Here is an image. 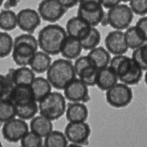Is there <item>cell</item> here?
Masks as SVG:
<instances>
[{"label": "cell", "instance_id": "22", "mask_svg": "<svg viewBox=\"0 0 147 147\" xmlns=\"http://www.w3.org/2000/svg\"><path fill=\"white\" fill-rule=\"evenodd\" d=\"M30 88L33 93L34 100L40 101L52 91V86L47 78L41 77H35L32 83L30 84Z\"/></svg>", "mask_w": 147, "mask_h": 147}, {"label": "cell", "instance_id": "37", "mask_svg": "<svg viewBox=\"0 0 147 147\" xmlns=\"http://www.w3.org/2000/svg\"><path fill=\"white\" fill-rule=\"evenodd\" d=\"M136 27L145 42H147V16H142L136 24Z\"/></svg>", "mask_w": 147, "mask_h": 147}, {"label": "cell", "instance_id": "19", "mask_svg": "<svg viewBox=\"0 0 147 147\" xmlns=\"http://www.w3.org/2000/svg\"><path fill=\"white\" fill-rule=\"evenodd\" d=\"M29 128L31 131L44 139L53 130V125L51 120L40 114L31 119Z\"/></svg>", "mask_w": 147, "mask_h": 147}, {"label": "cell", "instance_id": "11", "mask_svg": "<svg viewBox=\"0 0 147 147\" xmlns=\"http://www.w3.org/2000/svg\"><path fill=\"white\" fill-rule=\"evenodd\" d=\"M64 96L70 102L87 103L90 100L88 86L79 78L72 80L64 89Z\"/></svg>", "mask_w": 147, "mask_h": 147}, {"label": "cell", "instance_id": "13", "mask_svg": "<svg viewBox=\"0 0 147 147\" xmlns=\"http://www.w3.org/2000/svg\"><path fill=\"white\" fill-rule=\"evenodd\" d=\"M104 43L106 50L113 55H124L129 50L125 41L124 32L122 30H115L108 33Z\"/></svg>", "mask_w": 147, "mask_h": 147}, {"label": "cell", "instance_id": "9", "mask_svg": "<svg viewBox=\"0 0 147 147\" xmlns=\"http://www.w3.org/2000/svg\"><path fill=\"white\" fill-rule=\"evenodd\" d=\"M29 131L30 128L26 121L16 117L4 122L1 128L3 138L11 143L20 142Z\"/></svg>", "mask_w": 147, "mask_h": 147}, {"label": "cell", "instance_id": "44", "mask_svg": "<svg viewBox=\"0 0 147 147\" xmlns=\"http://www.w3.org/2000/svg\"><path fill=\"white\" fill-rule=\"evenodd\" d=\"M130 0H121V2H129Z\"/></svg>", "mask_w": 147, "mask_h": 147}, {"label": "cell", "instance_id": "24", "mask_svg": "<svg viewBox=\"0 0 147 147\" xmlns=\"http://www.w3.org/2000/svg\"><path fill=\"white\" fill-rule=\"evenodd\" d=\"M104 14L103 7L96 10H85L78 7L77 11V16L91 27H96L100 24Z\"/></svg>", "mask_w": 147, "mask_h": 147}, {"label": "cell", "instance_id": "25", "mask_svg": "<svg viewBox=\"0 0 147 147\" xmlns=\"http://www.w3.org/2000/svg\"><path fill=\"white\" fill-rule=\"evenodd\" d=\"M124 37L128 48L133 50L141 47L146 42L136 26H129L126 28L124 32Z\"/></svg>", "mask_w": 147, "mask_h": 147}, {"label": "cell", "instance_id": "10", "mask_svg": "<svg viewBox=\"0 0 147 147\" xmlns=\"http://www.w3.org/2000/svg\"><path fill=\"white\" fill-rule=\"evenodd\" d=\"M66 11L67 9L57 0H42L37 8V11L42 20L51 23L60 20Z\"/></svg>", "mask_w": 147, "mask_h": 147}, {"label": "cell", "instance_id": "18", "mask_svg": "<svg viewBox=\"0 0 147 147\" xmlns=\"http://www.w3.org/2000/svg\"><path fill=\"white\" fill-rule=\"evenodd\" d=\"M119 79L116 73L110 66L98 70L96 86L103 91H106L118 83Z\"/></svg>", "mask_w": 147, "mask_h": 147}, {"label": "cell", "instance_id": "12", "mask_svg": "<svg viewBox=\"0 0 147 147\" xmlns=\"http://www.w3.org/2000/svg\"><path fill=\"white\" fill-rule=\"evenodd\" d=\"M41 17L37 10L24 8L17 14V27L27 33L34 32L41 24Z\"/></svg>", "mask_w": 147, "mask_h": 147}, {"label": "cell", "instance_id": "21", "mask_svg": "<svg viewBox=\"0 0 147 147\" xmlns=\"http://www.w3.org/2000/svg\"><path fill=\"white\" fill-rule=\"evenodd\" d=\"M51 63L52 58L50 55L42 50H37L33 55L29 66L34 73L41 74L47 72Z\"/></svg>", "mask_w": 147, "mask_h": 147}, {"label": "cell", "instance_id": "43", "mask_svg": "<svg viewBox=\"0 0 147 147\" xmlns=\"http://www.w3.org/2000/svg\"><path fill=\"white\" fill-rule=\"evenodd\" d=\"M3 3H4V0H0V7L2 5Z\"/></svg>", "mask_w": 147, "mask_h": 147}, {"label": "cell", "instance_id": "17", "mask_svg": "<svg viewBox=\"0 0 147 147\" xmlns=\"http://www.w3.org/2000/svg\"><path fill=\"white\" fill-rule=\"evenodd\" d=\"M65 113L68 122L86 121L88 117V109L83 102H69Z\"/></svg>", "mask_w": 147, "mask_h": 147}, {"label": "cell", "instance_id": "30", "mask_svg": "<svg viewBox=\"0 0 147 147\" xmlns=\"http://www.w3.org/2000/svg\"><path fill=\"white\" fill-rule=\"evenodd\" d=\"M101 40L100 31L96 27H91L87 35L80 40L83 50H90L99 45Z\"/></svg>", "mask_w": 147, "mask_h": 147}, {"label": "cell", "instance_id": "40", "mask_svg": "<svg viewBox=\"0 0 147 147\" xmlns=\"http://www.w3.org/2000/svg\"><path fill=\"white\" fill-rule=\"evenodd\" d=\"M20 1H16V0H6V1L4 4V7L6 9H11V8L16 7L18 5Z\"/></svg>", "mask_w": 147, "mask_h": 147}, {"label": "cell", "instance_id": "16", "mask_svg": "<svg viewBox=\"0 0 147 147\" xmlns=\"http://www.w3.org/2000/svg\"><path fill=\"white\" fill-rule=\"evenodd\" d=\"M90 28L91 26L88 24L78 16L69 19L65 25V31L67 36L78 39L80 41L87 35Z\"/></svg>", "mask_w": 147, "mask_h": 147}, {"label": "cell", "instance_id": "29", "mask_svg": "<svg viewBox=\"0 0 147 147\" xmlns=\"http://www.w3.org/2000/svg\"><path fill=\"white\" fill-rule=\"evenodd\" d=\"M17 117L24 121L31 120L39 112L38 103L36 100L24 105L16 106Z\"/></svg>", "mask_w": 147, "mask_h": 147}, {"label": "cell", "instance_id": "2", "mask_svg": "<svg viewBox=\"0 0 147 147\" xmlns=\"http://www.w3.org/2000/svg\"><path fill=\"white\" fill-rule=\"evenodd\" d=\"M65 29L57 24H50L40 30L37 37L38 47L50 55L60 54L62 46L67 37Z\"/></svg>", "mask_w": 147, "mask_h": 147}, {"label": "cell", "instance_id": "32", "mask_svg": "<svg viewBox=\"0 0 147 147\" xmlns=\"http://www.w3.org/2000/svg\"><path fill=\"white\" fill-rule=\"evenodd\" d=\"M14 40L7 32H0V58L7 57L11 53Z\"/></svg>", "mask_w": 147, "mask_h": 147}, {"label": "cell", "instance_id": "6", "mask_svg": "<svg viewBox=\"0 0 147 147\" xmlns=\"http://www.w3.org/2000/svg\"><path fill=\"white\" fill-rule=\"evenodd\" d=\"M106 15L109 25L114 30H126L131 25L134 20V13L130 7L121 3L109 9Z\"/></svg>", "mask_w": 147, "mask_h": 147}, {"label": "cell", "instance_id": "20", "mask_svg": "<svg viewBox=\"0 0 147 147\" xmlns=\"http://www.w3.org/2000/svg\"><path fill=\"white\" fill-rule=\"evenodd\" d=\"M82 50L83 47L80 40L67 36L62 46L60 54L67 60H75L80 55Z\"/></svg>", "mask_w": 147, "mask_h": 147}, {"label": "cell", "instance_id": "3", "mask_svg": "<svg viewBox=\"0 0 147 147\" xmlns=\"http://www.w3.org/2000/svg\"><path fill=\"white\" fill-rule=\"evenodd\" d=\"M46 73L47 79L52 87L57 90H63L77 76L73 63L65 58L52 62Z\"/></svg>", "mask_w": 147, "mask_h": 147}, {"label": "cell", "instance_id": "41", "mask_svg": "<svg viewBox=\"0 0 147 147\" xmlns=\"http://www.w3.org/2000/svg\"><path fill=\"white\" fill-rule=\"evenodd\" d=\"M95 3H100V0H79L78 4H95Z\"/></svg>", "mask_w": 147, "mask_h": 147}, {"label": "cell", "instance_id": "34", "mask_svg": "<svg viewBox=\"0 0 147 147\" xmlns=\"http://www.w3.org/2000/svg\"><path fill=\"white\" fill-rule=\"evenodd\" d=\"M20 144L24 147H37L43 146V138L29 131L20 140Z\"/></svg>", "mask_w": 147, "mask_h": 147}, {"label": "cell", "instance_id": "31", "mask_svg": "<svg viewBox=\"0 0 147 147\" xmlns=\"http://www.w3.org/2000/svg\"><path fill=\"white\" fill-rule=\"evenodd\" d=\"M98 70L97 67L93 65L87 66L83 69L80 70L76 76L81 80L88 87H93L96 86V76H97Z\"/></svg>", "mask_w": 147, "mask_h": 147}, {"label": "cell", "instance_id": "42", "mask_svg": "<svg viewBox=\"0 0 147 147\" xmlns=\"http://www.w3.org/2000/svg\"><path fill=\"white\" fill-rule=\"evenodd\" d=\"M144 80H145V83H146V85L147 86V70H146V73H145Z\"/></svg>", "mask_w": 147, "mask_h": 147}, {"label": "cell", "instance_id": "8", "mask_svg": "<svg viewBox=\"0 0 147 147\" xmlns=\"http://www.w3.org/2000/svg\"><path fill=\"white\" fill-rule=\"evenodd\" d=\"M64 134L71 146H80L88 142L91 129L86 121L68 122Z\"/></svg>", "mask_w": 147, "mask_h": 147}, {"label": "cell", "instance_id": "4", "mask_svg": "<svg viewBox=\"0 0 147 147\" xmlns=\"http://www.w3.org/2000/svg\"><path fill=\"white\" fill-rule=\"evenodd\" d=\"M37 39L31 33H25L15 37L13 42L11 57L18 66H29L32 57L38 50Z\"/></svg>", "mask_w": 147, "mask_h": 147}, {"label": "cell", "instance_id": "15", "mask_svg": "<svg viewBox=\"0 0 147 147\" xmlns=\"http://www.w3.org/2000/svg\"><path fill=\"white\" fill-rule=\"evenodd\" d=\"M7 79L12 85L30 86L35 78L34 72L27 66H19L15 69H10L7 76Z\"/></svg>", "mask_w": 147, "mask_h": 147}, {"label": "cell", "instance_id": "26", "mask_svg": "<svg viewBox=\"0 0 147 147\" xmlns=\"http://www.w3.org/2000/svg\"><path fill=\"white\" fill-rule=\"evenodd\" d=\"M17 27V14L11 9H4L0 11V29L9 32Z\"/></svg>", "mask_w": 147, "mask_h": 147}, {"label": "cell", "instance_id": "5", "mask_svg": "<svg viewBox=\"0 0 147 147\" xmlns=\"http://www.w3.org/2000/svg\"><path fill=\"white\" fill-rule=\"evenodd\" d=\"M37 103L40 114L52 121L60 119L65 113L67 107L64 95L57 91H51Z\"/></svg>", "mask_w": 147, "mask_h": 147}, {"label": "cell", "instance_id": "38", "mask_svg": "<svg viewBox=\"0 0 147 147\" xmlns=\"http://www.w3.org/2000/svg\"><path fill=\"white\" fill-rule=\"evenodd\" d=\"M100 3L103 8L109 9L121 3V0H100Z\"/></svg>", "mask_w": 147, "mask_h": 147}, {"label": "cell", "instance_id": "27", "mask_svg": "<svg viewBox=\"0 0 147 147\" xmlns=\"http://www.w3.org/2000/svg\"><path fill=\"white\" fill-rule=\"evenodd\" d=\"M43 145L47 147H65L69 142L64 133L60 131H52L44 138Z\"/></svg>", "mask_w": 147, "mask_h": 147}, {"label": "cell", "instance_id": "14", "mask_svg": "<svg viewBox=\"0 0 147 147\" xmlns=\"http://www.w3.org/2000/svg\"><path fill=\"white\" fill-rule=\"evenodd\" d=\"M6 98L16 106L27 104L34 100L30 86L24 85H12Z\"/></svg>", "mask_w": 147, "mask_h": 147}, {"label": "cell", "instance_id": "39", "mask_svg": "<svg viewBox=\"0 0 147 147\" xmlns=\"http://www.w3.org/2000/svg\"><path fill=\"white\" fill-rule=\"evenodd\" d=\"M57 1L66 9L76 7L79 2V0H57Z\"/></svg>", "mask_w": 147, "mask_h": 147}, {"label": "cell", "instance_id": "1", "mask_svg": "<svg viewBox=\"0 0 147 147\" xmlns=\"http://www.w3.org/2000/svg\"><path fill=\"white\" fill-rule=\"evenodd\" d=\"M109 66L116 73L119 81L128 86L137 85L143 76L142 69L125 54L113 56L111 58Z\"/></svg>", "mask_w": 147, "mask_h": 147}, {"label": "cell", "instance_id": "36", "mask_svg": "<svg viewBox=\"0 0 147 147\" xmlns=\"http://www.w3.org/2000/svg\"><path fill=\"white\" fill-rule=\"evenodd\" d=\"M11 86V84L7 79V76L0 74V99L7 96Z\"/></svg>", "mask_w": 147, "mask_h": 147}, {"label": "cell", "instance_id": "28", "mask_svg": "<svg viewBox=\"0 0 147 147\" xmlns=\"http://www.w3.org/2000/svg\"><path fill=\"white\" fill-rule=\"evenodd\" d=\"M17 117L16 106L7 98L0 99V123Z\"/></svg>", "mask_w": 147, "mask_h": 147}, {"label": "cell", "instance_id": "46", "mask_svg": "<svg viewBox=\"0 0 147 147\" xmlns=\"http://www.w3.org/2000/svg\"><path fill=\"white\" fill-rule=\"evenodd\" d=\"M16 1H21V0H16Z\"/></svg>", "mask_w": 147, "mask_h": 147}, {"label": "cell", "instance_id": "45", "mask_svg": "<svg viewBox=\"0 0 147 147\" xmlns=\"http://www.w3.org/2000/svg\"><path fill=\"white\" fill-rule=\"evenodd\" d=\"M0 146H2V144L1 143V142H0Z\"/></svg>", "mask_w": 147, "mask_h": 147}, {"label": "cell", "instance_id": "35", "mask_svg": "<svg viewBox=\"0 0 147 147\" xmlns=\"http://www.w3.org/2000/svg\"><path fill=\"white\" fill-rule=\"evenodd\" d=\"M129 7L134 14L139 16L147 14V0H130Z\"/></svg>", "mask_w": 147, "mask_h": 147}, {"label": "cell", "instance_id": "33", "mask_svg": "<svg viewBox=\"0 0 147 147\" xmlns=\"http://www.w3.org/2000/svg\"><path fill=\"white\" fill-rule=\"evenodd\" d=\"M131 58L143 71L147 70V42L141 47L134 50Z\"/></svg>", "mask_w": 147, "mask_h": 147}, {"label": "cell", "instance_id": "23", "mask_svg": "<svg viewBox=\"0 0 147 147\" xmlns=\"http://www.w3.org/2000/svg\"><path fill=\"white\" fill-rule=\"evenodd\" d=\"M87 55L98 70L109 66L111 58L110 53L106 48L98 46L90 50Z\"/></svg>", "mask_w": 147, "mask_h": 147}, {"label": "cell", "instance_id": "7", "mask_svg": "<svg viewBox=\"0 0 147 147\" xmlns=\"http://www.w3.org/2000/svg\"><path fill=\"white\" fill-rule=\"evenodd\" d=\"M134 94L130 86L123 83H117L106 91V102L116 109L129 106L133 100Z\"/></svg>", "mask_w": 147, "mask_h": 147}]
</instances>
